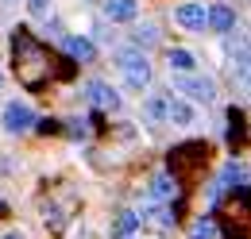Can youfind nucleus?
I'll return each mask as SVG.
<instances>
[{
  "label": "nucleus",
  "instance_id": "obj_1",
  "mask_svg": "<svg viewBox=\"0 0 251 239\" xmlns=\"http://www.w3.org/2000/svg\"><path fill=\"white\" fill-rule=\"evenodd\" d=\"M12 50H16V73H20V81H24L27 89H39V85L47 81V73H50L47 50H43L24 27L12 35Z\"/></svg>",
  "mask_w": 251,
  "mask_h": 239
},
{
  "label": "nucleus",
  "instance_id": "obj_2",
  "mask_svg": "<svg viewBox=\"0 0 251 239\" xmlns=\"http://www.w3.org/2000/svg\"><path fill=\"white\" fill-rule=\"evenodd\" d=\"M116 66H120V73L127 77L131 89H143L151 81V62H147V54H139V50H120Z\"/></svg>",
  "mask_w": 251,
  "mask_h": 239
},
{
  "label": "nucleus",
  "instance_id": "obj_3",
  "mask_svg": "<svg viewBox=\"0 0 251 239\" xmlns=\"http://www.w3.org/2000/svg\"><path fill=\"white\" fill-rule=\"evenodd\" d=\"M205 158H209V147H205V143H182V147L170 154V170H174V174H182V170H197Z\"/></svg>",
  "mask_w": 251,
  "mask_h": 239
},
{
  "label": "nucleus",
  "instance_id": "obj_4",
  "mask_svg": "<svg viewBox=\"0 0 251 239\" xmlns=\"http://www.w3.org/2000/svg\"><path fill=\"white\" fill-rule=\"evenodd\" d=\"M35 123V112L31 104H24V100H12L8 108H4V131H12V135H20V131H31Z\"/></svg>",
  "mask_w": 251,
  "mask_h": 239
},
{
  "label": "nucleus",
  "instance_id": "obj_5",
  "mask_svg": "<svg viewBox=\"0 0 251 239\" xmlns=\"http://www.w3.org/2000/svg\"><path fill=\"white\" fill-rule=\"evenodd\" d=\"M174 89L193 96V100H205V104L217 96V85H213L209 77H193V73H178V77H174Z\"/></svg>",
  "mask_w": 251,
  "mask_h": 239
},
{
  "label": "nucleus",
  "instance_id": "obj_6",
  "mask_svg": "<svg viewBox=\"0 0 251 239\" xmlns=\"http://www.w3.org/2000/svg\"><path fill=\"white\" fill-rule=\"evenodd\" d=\"M85 96L93 100L97 108H120V93L112 89V85H104V81H89V85H85Z\"/></svg>",
  "mask_w": 251,
  "mask_h": 239
},
{
  "label": "nucleus",
  "instance_id": "obj_7",
  "mask_svg": "<svg viewBox=\"0 0 251 239\" xmlns=\"http://www.w3.org/2000/svg\"><path fill=\"white\" fill-rule=\"evenodd\" d=\"M174 20L186 31H201L205 27V8H201V4H182V8L174 12Z\"/></svg>",
  "mask_w": 251,
  "mask_h": 239
},
{
  "label": "nucleus",
  "instance_id": "obj_8",
  "mask_svg": "<svg viewBox=\"0 0 251 239\" xmlns=\"http://www.w3.org/2000/svg\"><path fill=\"white\" fill-rule=\"evenodd\" d=\"M205 24L213 31H232V24H236V12L228 8V4H213L209 12H205Z\"/></svg>",
  "mask_w": 251,
  "mask_h": 239
},
{
  "label": "nucleus",
  "instance_id": "obj_9",
  "mask_svg": "<svg viewBox=\"0 0 251 239\" xmlns=\"http://www.w3.org/2000/svg\"><path fill=\"white\" fill-rule=\"evenodd\" d=\"M104 16L112 24H131L135 20V0H104Z\"/></svg>",
  "mask_w": 251,
  "mask_h": 239
},
{
  "label": "nucleus",
  "instance_id": "obj_10",
  "mask_svg": "<svg viewBox=\"0 0 251 239\" xmlns=\"http://www.w3.org/2000/svg\"><path fill=\"white\" fill-rule=\"evenodd\" d=\"M66 50H70V58H74V62H93L97 58V47L89 43V39H77V35L66 39Z\"/></svg>",
  "mask_w": 251,
  "mask_h": 239
},
{
  "label": "nucleus",
  "instance_id": "obj_11",
  "mask_svg": "<svg viewBox=\"0 0 251 239\" xmlns=\"http://www.w3.org/2000/svg\"><path fill=\"white\" fill-rule=\"evenodd\" d=\"M166 120L178 123V127H189L193 123V108H189L186 100H166Z\"/></svg>",
  "mask_w": 251,
  "mask_h": 239
},
{
  "label": "nucleus",
  "instance_id": "obj_12",
  "mask_svg": "<svg viewBox=\"0 0 251 239\" xmlns=\"http://www.w3.org/2000/svg\"><path fill=\"white\" fill-rule=\"evenodd\" d=\"M174 189H178V181L170 178V174H155L151 178V201H170Z\"/></svg>",
  "mask_w": 251,
  "mask_h": 239
},
{
  "label": "nucleus",
  "instance_id": "obj_13",
  "mask_svg": "<svg viewBox=\"0 0 251 239\" xmlns=\"http://www.w3.org/2000/svg\"><path fill=\"white\" fill-rule=\"evenodd\" d=\"M135 228H139V216H135V212H120V216L112 220V236H116V239L131 236Z\"/></svg>",
  "mask_w": 251,
  "mask_h": 239
},
{
  "label": "nucleus",
  "instance_id": "obj_14",
  "mask_svg": "<svg viewBox=\"0 0 251 239\" xmlns=\"http://www.w3.org/2000/svg\"><path fill=\"white\" fill-rule=\"evenodd\" d=\"M193 66H197V62H193V54H189V50H182V47H178V50H170V70H178V73H189Z\"/></svg>",
  "mask_w": 251,
  "mask_h": 239
},
{
  "label": "nucleus",
  "instance_id": "obj_15",
  "mask_svg": "<svg viewBox=\"0 0 251 239\" xmlns=\"http://www.w3.org/2000/svg\"><path fill=\"white\" fill-rule=\"evenodd\" d=\"M228 123H232V127H228V139H232V147H236V139H244V112L232 108V112H228Z\"/></svg>",
  "mask_w": 251,
  "mask_h": 239
},
{
  "label": "nucleus",
  "instance_id": "obj_16",
  "mask_svg": "<svg viewBox=\"0 0 251 239\" xmlns=\"http://www.w3.org/2000/svg\"><path fill=\"white\" fill-rule=\"evenodd\" d=\"M166 116V100H162V96H151V100H147V120H162Z\"/></svg>",
  "mask_w": 251,
  "mask_h": 239
},
{
  "label": "nucleus",
  "instance_id": "obj_17",
  "mask_svg": "<svg viewBox=\"0 0 251 239\" xmlns=\"http://www.w3.org/2000/svg\"><path fill=\"white\" fill-rule=\"evenodd\" d=\"M155 39H158V31L151 27V24H147V27H139V31H135V43H139V47H151Z\"/></svg>",
  "mask_w": 251,
  "mask_h": 239
},
{
  "label": "nucleus",
  "instance_id": "obj_18",
  "mask_svg": "<svg viewBox=\"0 0 251 239\" xmlns=\"http://www.w3.org/2000/svg\"><path fill=\"white\" fill-rule=\"evenodd\" d=\"M213 236V220H197L193 224V239H209Z\"/></svg>",
  "mask_w": 251,
  "mask_h": 239
},
{
  "label": "nucleus",
  "instance_id": "obj_19",
  "mask_svg": "<svg viewBox=\"0 0 251 239\" xmlns=\"http://www.w3.org/2000/svg\"><path fill=\"white\" fill-rule=\"evenodd\" d=\"M27 12L31 16H47L50 12V0H27Z\"/></svg>",
  "mask_w": 251,
  "mask_h": 239
},
{
  "label": "nucleus",
  "instance_id": "obj_20",
  "mask_svg": "<svg viewBox=\"0 0 251 239\" xmlns=\"http://www.w3.org/2000/svg\"><path fill=\"white\" fill-rule=\"evenodd\" d=\"M151 216H155V224H158V228H170V224H174V216H170L166 209H151Z\"/></svg>",
  "mask_w": 251,
  "mask_h": 239
},
{
  "label": "nucleus",
  "instance_id": "obj_21",
  "mask_svg": "<svg viewBox=\"0 0 251 239\" xmlns=\"http://www.w3.org/2000/svg\"><path fill=\"white\" fill-rule=\"evenodd\" d=\"M4 212H8V201H4V197H0V216H4Z\"/></svg>",
  "mask_w": 251,
  "mask_h": 239
},
{
  "label": "nucleus",
  "instance_id": "obj_22",
  "mask_svg": "<svg viewBox=\"0 0 251 239\" xmlns=\"http://www.w3.org/2000/svg\"><path fill=\"white\" fill-rule=\"evenodd\" d=\"M4 239H24V236H20V232H8V236H4Z\"/></svg>",
  "mask_w": 251,
  "mask_h": 239
},
{
  "label": "nucleus",
  "instance_id": "obj_23",
  "mask_svg": "<svg viewBox=\"0 0 251 239\" xmlns=\"http://www.w3.org/2000/svg\"><path fill=\"white\" fill-rule=\"evenodd\" d=\"M0 85H4V77H0Z\"/></svg>",
  "mask_w": 251,
  "mask_h": 239
},
{
  "label": "nucleus",
  "instance_id": "obj_24",
  "mask_svg": "<svg viewBox=\"0 0 251 239\" xmlns=\"http://www.w3.org/2000/svg\"><path fill=\"white\" fill-rule=\"evenodd\" d=\"M124 239H131V236H124Z\"/></svg>",
  "mask_w": 251,
  "mask_h": 239
}]
</instances>
